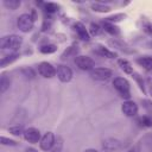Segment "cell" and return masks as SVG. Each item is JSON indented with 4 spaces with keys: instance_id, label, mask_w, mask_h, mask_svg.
Masks as SVG:
<instances>
[{
    "instance_id": "1",
    "label": "cell",
    "mask_w": 152,
    "mask_h": 152,
    "mask_svg": "<svg viewBox=\"0 0 152 152\" xmlns=\"http://www.w3.org/2000/svg\"><path fill=\"white\" fill-rule=\"evenodd\" d=\"M23 44V37L18 34H7L0 39V48L2 50L17 51Z\"/></svg>"
},
{
    "instance_id": "2",
    "label": "cell",
    "mask_w": 152,
    "mask_h": 152,
    "mask_svg": "<svg viewBox=\"0 0 152 152\" xmlns=\"http://www.w3.org/2000/svg\"><path fill=\"white\" fill-rule=\"evenodd\" d=\"M113 87L121 97H124L126 100H129V97H131V84H129L127 78L115 77L113 80Z\"/></svg>"
},
{
    "instance_id": "3",
    "label": "cell",
    "mask_w": 152,
    "mask_h": 152,
    "mask_svg": "<svg viewBox=\"0 0 152 152\" xmlns=\"http://www.w3.org/2000/svg\"><path fill=\"white\" fill-rule=\"evenodd\" d=\"M17 26L23 33H28L34 26V18L31 13H23L17 19Z\"/></svg>"
},
{
    "instance_id": "4",
    "label": "cell",
    "mask_w": 152,
    "mask_h": 152,
    "mask_svg": "<svg viewBox=\"0 0 152 152\" xmlns=\"http://www.w3.org/2000/svg\"><path fill=\"white\" fill-rule=\"evenodd\" d=\"M76 66L83 71H90L95 68V61L89 57V56H86V55H78L75 57L74 59Z\"/></svg>"
},
{
    "instance_id": "5",
    "label": "cell",
    "mask_w": 152,
    "mask_h": 152,
    "mask_svg": "<svg viewBox=\"0 0 152 152\" xmlns=\"http://www.w3.org/2000/svg\"><path fill=\"white\" fill-rule=\"evenodd\" d=\"M89 76L95 81H107L113 76V70L109 68H94L89 71Z\"/></svg>"
},
{
    "instance_id": "6",
    "label": "cell",
    "mask_w": 152,
    "mask_h": 152,
    "mask_svg": "<svg viewBox=\"0 0 152 152\" xmlns=\"http://www.w3.org/2000/svg\"><path fill=\"white\" fill-rule=\"evenodd\" d=\"M72 75H74L72 70L68 65H65V64L57 65V68H56V76H57V78L61 82H63V83L70 82L72 80Z\"/></svg>"
},
{
    "instance_id": "7",
    "label": "cell",
    "mask_w": 152,
    "mask_h": 152,
    "mask_svg": "<svg viewBox=\"0 0 152 152\" xmlns=\"http://www.w3.org/2000/svg\"><path fill=\"white\" fill-rule=\"evenodd\" d=\"M38 74L44 78H52L56 76V66H53L49 62H40L38 64Z\"/></svg>"
},
{
    "instance_id": "8",
    "label": "cell",
    "mask_w": 152,
    "mask_h": 152,
    "mask_svg": "<svg viewBox=\"0 0 152 152\" xmlns=\"http://www.w3.org/2000/svg\"><path fill=\"white\" fill-rule=\"evenodd\" d=\"M55 142H56V137L52 132L49 131V132H46L42 135V139L39 141V147H40L42 151L48 152V151H51Z\"/></svg>"
},
{
    "instance_id": "9",
    "label": "cell",
    "mask_w": 152,
    "mask_h": 152,
    "mask_svg": "<svg viewBox=\"0 0 152 152\" xmlns=\"http://www.w3.org/2000/svg\"><path fill=\"white\" fill-rule=\"evenodd\" d=\"M121 112H122L126 116L133 118V116H135V115L138 114L139 108H138V104H137L134 101H132V100H126V101H124L122 104H121Z\"/></svg>"
},
{
    "instance_id": "10",
    "label": "cell",
    "mask_w": 152,
    "mask_h": 152,
    "mask_svg": "<svg viewBox=\"0 0 152 152\" xmlns=\"http://www.w3.org/2000/svg\"><path fill=\"white\" fill-rule=\"evenodd\" d=\"M23 137H24V139H25L27 142H30V144H37V142H39L40 139H42L40 132H39V129L36 128V127H28V128H26V129L24 131Z\"/></svg>"
},
{
    "instance_id": "11",
    "label": "cell",
    "mask_w": 152,
    "mask_h": 152,
    "mask_svg": "<svg viewBox=\"0 0 152 152\" xmlns=\"http://www.w3.org/2000/svg\"><path fill=\"white\" fill-rule=\"evenodd\" d=\"M72 30H74V32L76 33V36H77L81 40H83V42H89V40H90V33H89V31L86 28V26H84L83 23H81V21L74 23Z\"/></svg>"
},
{
    "instance_id": "12",
    "label": "cell",
    "mask_w": 152,
    "mask_h": 152,
    "mask_svg": "<svg viewBox=\"0 0 152 152\" xmlns=\"http://www.w3.org/2000/svg\"><path fill=\"white\" fill-rule=\"evenodd\" d=\"M95 51H96L97 55H100V56H102V57H106V58H109V59H114V58L118 57V53H116L115 51L109 50L108 48H106V46L102 45V44H96Z\"/></svg>"
},
{
    "instance_id": "13",
    "label": "cell",
    "mask_w": 152,
    "mask_h": 152,
    "mask_svg": "<svg viewBox=\"0 0 152 152\" xmlns=\"http://www.w3.org/2000/svg\"><path fill=\"white\" fill-rule=\"evenodd\" d=\"M109 44L113 48H115V49H118V50H120V51H122L125 53H134L135 52L134 49L129 48L126 43H124L122 40H119V39H110L109 40Z\"/></svg>"
},
{
    "instance_id": "14",
    "label": "cell",
    "mask_w": 152,
    "mask_h": 152,
    "mask_svg": "<svg viewBox=\"0 0 152 152\" xmlns=\"http://www.w3.org/2000/svg\"><path fill=\"white\" fill-rule=\"evenodd\" d=\"M103 31H106L107 33H109L110 36H119L120 34V28L113 24V23H109V21H106V20H102V24H101Z\"/></svg>"
},
{
    "instance_id": "15",
    "label": "cell",
    "mask_w": 152,
    "mask_h": 152,
    "mask_svg": "<svg viewBox=\"0 0 152 152\" xmlns=\"http://www.w3.org/2000/svg\"><path fill=\"white\" fill-rule=\"evenodd\" d=\"M19 58H20V53H18V52H12V53H10V55H6V56H4V57L1 58V61H0V66H1V68H5V66L12 64L13 62L18 61Z\"/></svg>"
},
{
    "instance_id": "16",
    "label": "cell",
    "mask_w": 152,
    "mask_h": 152,
    "mask_svg": "<svg viewBox=\"0 0 152 152\" xmlns=\"http://www.w3.org/2000/svg\"><path fill=\"white\" fill-rule=\"evenodd\" d=\"M137 64H139L140 66H142L145 70L150 71L152 70V56H141V57H138L135 59Z\"/></svg>"
},
{
    "instance_id": "17",
    "label": "cell",
    "mask_w": 152,
    "mask_h": 152,
    "mask_svg": "<svg viewBox=\"0 0 152 152\" xmlns=\"http://www.w3.org/2000/svg\"><path fill=\"white\" fill-rule=\"evenodd\" d=\"M91 10L94 12H97V13H108L110 12V6H108L107 4H104L103 1H97V2H93L90 5Z\"/></svg>"
},
{
    "instance_id": "18",
    "label": "cell",
    "mask_w": 152,
    "mask_h": 152,
    "mask_svg": "<svg viewBox=\"0 0 152 152\" xmlns=\"http://www.w3.org/2000/svg\"><path fill=\"white\" fill-rule=\"evenodd\" d=\"M118 65H119L120 69H121L125 74H127V75H132V74L134 72L131 62H128V61L125 59V58H120V59H118Z\"/></svg>"
},
{
    "instance_id": "19",
    "label": "cell",
    "mask_w": 152,
    "mask_h": 152,
    "mask_svg": "<svg viewBox=\"0 0 152 152\" xmlns=\"http://www.w3.org/2000/svg\"><path fill=\"white\" fill-rule=\"evenodd\" d=\"M140 27L145 34L152 37V21L151 20H148L146 17H142L140 19Z\"/></svg>"
},
{
    "instance_id": "20",
    "label": "cell",
    "mask_w": 152,
    "mask_h": 152,
    "mask_svg": "<svg viewBox=\"0 0 152 152\" xmlns=\"http://www.w3.org/2000/svg\"><path fill=\"white\" fill-rule=\"evenodd\" d=\"M78 51H80V49H78L77 45H71V46L66 48L63 51V53H62L61 57H62V59H65V58H69V57H76V56H78L77 55Z\"/></svg>"
},
{
    "instance_id": "21",
    "label": "cell",
    "mask_w": 152,
    "mask_h": 152,
    "mask_svg": "<svg viewBox=\"0 0 152 152\" xmlns=\"http://www.w3.org/2000/svg\"><path fill=\"white\" fill-rule=\"evenodd\" d=\"M11 87V78L7 77L5 74L1 75L0 77V94H5L7 89Z\"/></svg>"
},
{
    "instance_id": "22",
    "label": "cell",
    "mask_w": 152,
    "mask_h": 152,
    "mask_svg": "<svg viewBox=\"0 0 152 152\" xmlns=\"http://www.w3.org/2000/svg\"><path fill=\"white\" fill-rule=\"evenodd\" d=\"M121 146L120 141L116 140V139H108L106 141H103V148H106L107 151H113V150H116Z\"/></svg>"
},
{
    "instance_id": "23",
    "label": "cell",
    "mask_w": 152,
    "mask_h": 152,
    "mask_svg": "<svg viewBox=\"0 0 152 152\" xmlns=\"http://www.w3.org/2000/svg\"><path fill=\"white\" fill-rule=\"evenodd\" d=\"M43 8L48 14H53L59 10V5L56 2H43Z\"/></svg>"
},
{
    "instance_id": "24",
    "label": "cell",
    "mask_w": 152,
    "mask_h": 152,
    "mask_svg": "<svg viewBox=\"0 0 152 152\" xmlns=\"http://www.w3.org/2000/svg\"><path fill=\"white\" fill-rule=\"evenodd\" d=\"M126 18H127V15L125 13H115V14H112V15L104 18L103 20L109 21V23H113V24H116V23H120V21L125 20Z\"/></svg>"
},
{
    "instance_id": "25",
    "label": "cell",
    "mask_w": 152,
    "mask_h": 152,
    "mask_svg": "<svg viewBox=\"0 0 152 152\" xmlns=\"http://www.w3.org/2000/svg\"><path fill=\"white\" fill-rule=\"evenodd\" d=\"M57 45L55 44H44L39 48V52L40 53H44V55H51V53H55L57 51Z\"/></svg>"
},
{
    "instance_id": "26",
    "label": "cell",
    "mask_w": 152,
    "mask_h": 152,
    "mask_svg": "<svg viewBox=\"0 0 152 152\" xmlns=\"http://www.w3.org/2000/svg\"><path fill=\"white\" fill-rule=\"evenodd\" d=\"M2 5H4L7 10L15 11L17 8L20 7L21 2H20V0H4V1H2Z\"/></svg>"
},
{
    "instance_id": "27",
    "label": "cell",
    "mask_w": 152,
    "mask_h": 152,
    "mask_svg": "<svg viewBox=\"0 0 152 152\" xmlns=\"http://www.w3.org/2000/svg\"><path fill=\"white\" fill-rule=\"evenodd\" d=\"M89 33H90V36H100L101 34V32L103 31V28H102V26L101 25H99V24H96V23H91L90 25H89Z\"/></svg>"
},
{
    "instance_id": "28",
    "label": "cell",
    "mask_w": 152,
    "mask_h": 152,
    "mask_svg": "<svg viewBox=\"0 0 152 152\" xmlns=\"http://www.w3.org/2000/svg\"><path fill=\"white\" fill-rule=\"evenodd\" d=\"M138 124L141 127H152V118L148 115H142L138 118Z\"/></svg>"
},
{
    "instance_id": "29",
    "label": "cell",
    "mask_w": 152,
    "mask_h": 152,
    "mask_svg": "<svg viewBox=\"0 0 152 152\" xmlns=\"http://www.w3.org/2000/svg\"><path fill=\"white\" fill-rule=\"evenodd\" d=\"M132 77H133L134 81L137 82L139 89H140L144 94H146V89H145V84H144V81H142V76H140L138 72H133V74H132Z\"/></svg>"
},
{
    "instance_id": "30",
    "label": "cell",
    "mask_w": 152,
    "mask_h": 152,
    "mask_svg": "<svg viewBox=\"0 0 152 152\" xmlns=\"http://www.w3.org/2000/svg\"><path fill=\"white\" fill-rule=\"evenodd\" d=\"M20 72H21V75H23L26 80H32V78L36 77V72H34V70H33L32 68H23V69L20 70Z\"/></svg>"
},
{
    "instance_id": "31",
    "label": "cell",
    "mask_w": 152,
    "mask_h": 152,
    "mask_svg": "<svg viewBox=\"0 0 152 152\" xmlns=\"http://www.w3.org/2000/svg\"><path fill=\"white\" fill-rule=\"evenodd\" d=\"M24 128L21 127V126H11V127H8V132L11 133V134H13V135H15V137H20V135H23L24 134Z\"/></svg>"
},
{
    "instance_id": "32",
    "label": "cell",
    "mask_w": 152,
    "mask_h": 152,
    "mask_svg": "<svg viewBox=\"0 0 152 152\" xmlns=\"http://www.w3.org/2000/svg\"><path fill=\"white\" fill-rule=\"evenodd\" d=\"M0 144L4 145V146H18V142H17L15 140L10 139V138L4 137V135L0 138Z\"/></svg>"
},
{
    "instance_id": "33",
    "label": "cell",
    "mask_w": 152,
    "mask_h": 152,
    "mask_svg": "<svg viewBox=\"0 0 152 152\" xmlns=\"http://www.w3.org/2000/svg\"><path fill=\"white\" fill-rule=\"evenodd\" d=\"M51 26H52V20L51 19H44V21L42 24V31L46 32V31H49L51 28Z\"/></svg>"
},
{
    "instance_id": "34",
    "label": "cell",
    "mask_w": 152,
    "mask_h": 152,
    "mask_svg": "<svg viewBox=\"0 0 152 152\" xmlns=\"http://www.w3.org/2000/svg\"><path fill=\"white\" fill-rule=\"evenodd\" d=\"M61 148H62V140L56 139V142H55L53 147L51 148V152H61Z\"/></svg>"
},
{
    "instance_id": "35",
    "label": "cell",
    "mask_w": 152,
    "mask_h": 152,
    "mask_svg": "<svg viewBox=\"0 0 152 152\" xmlns=\"http://www.w3.org/2000/svg\"><path fill=\"white\" fill-rule=\"evenodd\" d=\"M25 152H38V150H36L34 147H27L25 148Z\"/></svg>"
},
{
    "instance_id": "36",
    "label": "cell",
    "mask_w": 152,
    "mask_h": 152,
    "mask_svg": "<svg viewBox=\"0 0 152 152\" xmlns=\"http://www.w3.org/2000/svg\"><path fill=\"white\" fill-rule=\"evenodd\" d=\"M84 152H99V151L95 148H87V150H84Z\"/></svg>"
},
{
    "instance_id": "37",
    "label": "cell",
    "mask_w": 152,
    "mask_h": 152,
    "mask_svg": "<svg viewBox=\"0 0 152 152\" xmlns=\"http://www.w3.org/2000/svg\"><path fill=\"white\" fill-rule=\"evenodd\" d=\"M147 46H150V48H152V42H150V43L147 44Z\"/></svg>"
},
{
    "instance_id": "38",
    "label": "cell",
    "mask_w": 152,
    "mask_h": 152,
    "mask_svg": "<svg viewBox=\"0 0 152 152\" xmlns=\"http://www.w3.org/2000/svg\"><path fill=\"white\" fill-rule=\"evenodd\" d=\"M127 152H135V151H134V150H132V148H131V150H128V151H127Z\"/></svg>"
},
{
    "instance_id": "39",
    "label": "cell",
    "mask_w": 152,
    "mask_h": 152,
    "mask_svg": "<svg viewBox=\"0 0 152 152\" xmlns=\"http://www.w3.org/2000/svg\"><path fill=\"white\" fill-rule=\"evenodd\" d=\"M151 96H152V90H151Z\"/></svg>"
}]
</instances>
